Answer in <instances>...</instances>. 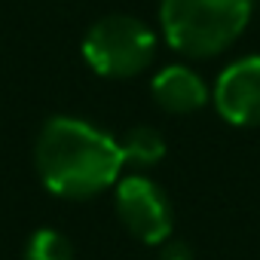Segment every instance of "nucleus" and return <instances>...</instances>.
Wrapping results in <instances>:
<instances>
[{
  "label": "nucleus",
  "instance_id": "obj_1",
  "mask_svg": "<svg viewBox=\"0 0 260 260\" xmlns=\"http://www.w3.org/2000/svg\"><path fill=\"white\" fill-rule=\"evenodd\" d=\"M34 162L49 193L61 199H86L119 181L122 150L119 141L83 119L52 116L40 128Z\"/></svg>",
  "mask_w": 260,
  "mask_h": 260
},
{
  "label": "nucleus",
  "instance_id": "obj_7",
  "mask_svg": "<svg viewBox=\"0 0 260 260\" xmlns=\"http://www.w3.org/2000/svg\"><path fill=\"white\" fill-rule=\"evenodd\" d=\"M122 150V162H132V166H153L166 156V138L150 125H135L128 128L119 141Z\"/></svg>",
  "mask_w": 260,
  "mask_h": 260
},
{
  "label": "nucleus",
  "instance_id": "obj_6",
  "mask_svg": "<svg viewBox=\"0 0 260 260\" xmlns=\"http://www.w3.org/2000/svg\"><path fill=\"white\" fill-rule=\"evenodd\" d=\"M153 101L166 110V113H193L199 107H205L208 101V89L199 80L196 71H190L187 64H172L162 68L153 83H150Z\"/></svg>",
  "mask_w": 260,
  "mask_h": 260
},
{
  "label": "nucleus",
  "instance_id": "obj_4",
  "mask_svg": "<svg viewBox=\"0 0 260 260\" xmlns=\"http://www.w3.org/2000/svg\"><path fill=\"white\" fill-rule=\"evenodd\" d=\"M116 214L122 226L144 245H162L172 236V202L150 178L132 175L116 184Z\"/></svg>",
  "mask_w": 260,
  "mask_h": 260
},
{
  "label": "nucleus",
  "instance_id": "obj_8",
  "mask_svg": "<svg viewBox=\"0 0 260 260\" xmlns=\"http://www.w3.org/2000/svg\"><path fill=\"white\" fill-rule=\"evenodd\" d=\"M25 260H74V245L58 230H37L25 245Z\"/></svg>",
  "mask_w": 260,
  "mask_h": 260
},
{
  "label": "nucleus",
  "instance_id": "obj_5",
  "mask_svg": "<svg viewBox=\"0 0 260 260\" xmlns=\"http://www.w3.org/2000/svg\"><path fill=\"white\" fill-rule=\"evenodd\" d=\"M214 107L230 125H260V55H245L220 71L214 83Z\"/></svg>",
  "mask_w": 260,
  "mask_h": 260
},
{
  "label": "nucleus",
  "instance_id": "obj_9",
  "mask_svg": "<svg viewBox=\"0 0 260 260\" xmlns=\"http://www.w3.org/2000/svg\"><path fill=\"white\" fill-rule=\"evenodd\" d=\"M162 260H190V251H187V245L175 242V245H169V248H166Z\"/></svg>",
  "mask_w": 260,
  "mask_h": 260
},
{
  "label": "nucleus",
  "instance_id": "obj_2",
  "mask_svg": "<svg viewBox=\"0 0 260 260\" xmlns=\"http://www.w3.org/2000/svg\"><path fill=\"white\" fill-rule=\"evenodd\" d=\"M251 22V0H162L159 25L169 46L187 58L230 49Z\"/></svg>",
  "mask_w": 260,
  "mask_h": 260
},
{
  "label": "nucleus",
  "instance_id": "obj_3",
  "mask_svg": "<svg viewBox=\"0 0 260 260\" xmlns=\"http://www.w3.org/2000/svg\"><path fill=\"white\" fill-rule=\"evenodd\" d=\"M153 55L156 37L135 16H104L83 37V58L98 77H135L153 61Z\"/></svg>",
  "mask_w": 260,
  "mask_h": 260
}]
</instances>
